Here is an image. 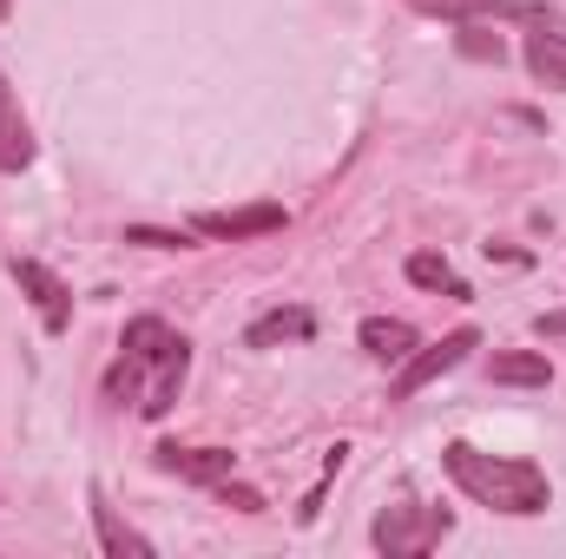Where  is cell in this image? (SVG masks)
<instances>
[{"instance_id":"6da1fadb","label":"cell","mask_w":566,"mask_h":559,"mask_svg":"<svg viewBox=\"0 0 566 559\" xmlns=\"http://www.w3.org/2000/svg\"><path fill=\"white\" fill-rule=\"evenodd\" d=\"M185 376H191V342L171 323L139 316V323H126V342H119V362L106 376V395L133 402L145 421H165L178 389H185Z\"/></svg>"},{"instance_id":"7a4b0ae2","label":"cell","mask_w":566,"mask_h":559,"mask_svg":"<svg viewBox=\"0 0 566 559\" xmlns=\"http://www.w3.org/2000/svg\"><path fill=\"white\" fill-rule=\"evenodd\" d=\"M441 467H448V481H454L474 507H488V514L527 520V514H547V500H554V487H547V474H541L534 461L481 454V447H468V441H448V447H441Z\"/></svg>"},{"instance_id":"3957f363","label":"cell","mask_w":566,"mask_h":559,"mask_svg":"<svg viewBox=\"0 0 566 559\" xmlns=\"http://www.w3.org/2000/svg\"><path fill=\"white\" fill-rule=\"evenodd\" d=\"M448 527H454V520H448L441 507H382L376 527H369V540H376L389 559H422Z\"/></svg>"},{"instance_id":"277c9868","label":"cell","mask_w":566,"mask_h":559,"mask_svg":"<svg viewBox=\"0 0 566 559\" xmlns=\"http://www.w3.org/2000/svg\"><path fill=\"white\" fill-rule=\"evenodd\" d=\"M468 349H481V336H474V329H448V336H441V342H428V349L416 342V356H409V362H402V376L389 382V402L422 395L428 382H441L448 369H461V362H468Z\"/></svg>"},{"instance_id":"5b68a950","label":"cell","mask_w":566,"mask_h":559,"mask_svg":"<svg viewBox=\"0 0 566 559\" xmlns=\"http://www.w3.org/2000/svg\"><path fill=\"white\" fill-rule=\"evenodd\" d=\"M422 13L448 20H514V27H560V13L547 0H416Z\"/></svg>"},{"instance_id":"8992f818","label":"cell","mask_w":566,"mask_h":559,"mask_svg":"<svg viewBox=\"0 0 566 559\" xmlns=\"http://www.w3.org/2000/svg\"><path fill=\"white\" fill-rule=\"evenodd\" d=\"M7 271H13V283H20V289H27V303L40 309V323H46V336H60V329L73 323V289H66V283L53 277L46 264H33V257H13Z\"/></svg>"},{"instance_id":"52a82bcc","label":"cell","mask_w":566,"mask_h":559,"mask_svg":"<svg viewBox=\"0 0 566 559\" xmlns=\"http://www.w3.org/2000/svg\"><path fill=\"white\" fill-rule=\"evenodd\" d=\"M158 467L178 474V481H191V487H218V481L238 474V454L231 447H178V441H165L158 447Z\"/></svg>"},{"instance_id":"ba28073f","label":"cell","mask_w":566,"mask_h":559,"mask_svg":"<svg viewBox=\"0 0 566 559\" xmlns=\"http://www.w3.org/2000/svg\"><path fill=\"white\" fill-rule=\"evenodd\" d=\"M290 224V211L283 204H251V211H198L191 218V231L198 238H271V231H283Z\"/></svg>"},{"instance_id":"9c48e42d","label":"cell","mask_w":566,"mask_h":559,"mask_svg":"<svg viewBox=\"0 0 566 559\" xmlns=\"http://www.w3.org/2000/svg\"><path fill=\"white\" fill-rule=\"evenodd\" d=\"M27 165H33V133H27V113L0 73V171H27Z\"/></svg>"},{"instance_id":"30bf717a","label":"cell","mask_w":566,"mask_h":559,"mask_svg":"<svg viewBox=\"0 0 566 559\" xmlns=\"http://www.w3.org/2000/svg\"><path fill=\"white\" fill-rule=\"evenodd\" d=\"M356 342H363L376 362H409L422 336H416V323H402V316H369V323L356 329Z\"/></svg>"},{"instance_id":"8fae6325","label":"cell","mask_w":566,"mask_h":559,"mask_svg":"<svg viewBox=\"0 0 566 559\" xmlns=\"http://www.w3.org/2000/svg\"><path fill=\"white\" fill-rule=\"evenodd\" d=\"M316 336V316L310 309H271L244 329V349H277V342H310Z\"/></svg>"},{"instance_id":"7c38bea8","label":"cell","mask_w":566,"mask_h":559,"mask_svg":"<svg viewBox=\"0 0 566 559\" xmlns=\"http://www.w3.org/2000/svg\"><path fill=\"white\" fill-rule=\"evenodd\" d=\"M488 376H494L501 389H547V382H554V362H547L541 349H507V356L488 362Z\"/></svg>"},{"instance_id":"4fadbf2b","label":"cell","mask_w":566,"mask_h":559,"mask_svg":"<svg viewBox=\"0 0 566 559\" xmlns=\"http://www.w3.org/2000/svg\"><path fill=\"white\" fill-rule=\"evenodd\" d=\"M93 527H99V547H106L113 559H126V553H133V559H151V540H145V534H133V527H126V520L106 507V494H99V487H93Z\"/></svg>"},{"instance_id":"5bb4252c","label":"cell","mask_w":566,"mask_h":559,"mask_svg":"<svg viewBox=\"0 0 566 559\" xmlns=\"http://www.w3.org/2000/svg\"><path fill=\"white\" fill-rule=\"evenodd\" d=\"M527 73L541 86H566V33H554V27L527 33Z\"/></svg>"},{"instance_id":"9a60e30c","label":"cell","mask_w":566,"mask_h":559,"mask_svg":"<svg viewBox=\"0 0 566 559\" xmlns=\"http://www.w3.org/2000/svg\"><path fill=\"white\" fill-rule=\"evenodd\" d=\"M454 53H461V60H481V66H501V60H507V40L488 33L481 20H461V27H454Z\"/></svg>"},{"instance_id":"2e32d148","label":"cell","mask_w":566,"mask_h":559,"mask_svg":"<svg viewBox=\"0 0 566 559\" xmlns=\"http://www.w3.org/2000/svg\"><path fill=\"white\" fill-rule=\"evenodd\" d=\"M409 283H422V289H448V296H468V283L448 271V257H434V251H416L409 257Z\"/></svg>"},{"instance_id":"e0dca14e","label":"cell","mask_w":566,"mask_h":559,"mask_svg":"<svg viewBox=\"0 0 566 559\" xmlns=\"http://www.w3.org/2000/svg\"><path fill=\"white\" fill-rule=\"evenodd\" d=\"M211 494H218V500H224V507H238V514H264V494H258V487H244V481H238V474H231V481H218V487H211Z\"/></svg>"},{"instance_id":"ac0fdd59","label":"cell","mask_w":566,"mask_h":559,"mask_svg":"<svg viewBox=\"0 0 566 559\" xmlns=\"http://www.w3.org/2000/svg\"><path fill=\"white\" fill-rule=\"evenodd\" d=\"M126 244H151V251H185V244H191V231H145V224H133V231H126Z\"/></svg>"},{"instance_id":"d6986e66","label":"cell","mask_w":566,"mask_h":559,"mask_svg":"<svg viewBox=\"0 0 566 559\" xmlns=\"http://www.w3.org/2000/svg\"><path fill=\"white\" fill-rule=\"evenodd\" d=\"M534 329H541V336H560V342H566V309H547V316H534Z\"/></svg>"},{"instance_id":"ffe728a7","label":"cell","mask_w":566,"mask_h":559,"mask_svg":"<svg viewBox=\"0 0 566 559\" xmlns=\"http://www.w3.org/2000/svg\"><path fill=\"white\" fill-rule=\"evenodd\" d=\"M7 7H13V0H0V13H7Z\"/></svg>"}]
</instances>
